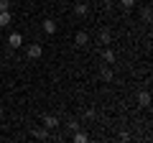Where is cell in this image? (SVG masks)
I'll return each instance as SVG.
<instances>
[{
  "instance_id": "obj_1",
  "label": "cell",
  "mask_w": 153,
  "mask_h": 143,
  "mask_svg": "<svg viewBox=\"0 0 153 143\" xmlns=\"http://www.w3.org/2000/svg\"><path fill=\"white\" fill-rule=\"evenodd\" d=\"M41 54H44V46L38 44V41L26 46V56H28V59H41Z\"/></svg>"
},
{
  "instance_id": "obj_2",
  "label": "cell",
  "mask_w": 153,
  "mask_h": 143,
  "mask_svg": "<svg viewBox=\"0 0 153 143\" xmlns=\"http://www.w3.org/2000/svg\"><path fill=\"white\" fill-rule=\"evenodd\" d=\"M74 44L79 46V49H84V46L89 44V36H87V31H76V33H74Z\"/></svg>"
},
{
  "instance_id": "obj_3",
  "label": "cell",
  "mask_w": 153,
  "mask_h": 143,
  "mask_svg": "<svg viewBox=\"0 0 153 143\" xmlns=\"http://www.w3.org/2000/svg\"><path fill=\"white\" fill-rule=\"evenodd\" d=\"M8 46H10V49H21V46H23V36H21V33H10V36H8Z\"/></svg>"
},
{
  "instance_id": "obj_4",
  "label": "cell",
  "mask_w": 153,
  "mask_h": 143,
  "mask_svg": "<svg viewBox=\"0 0 153 143\" xmlns=\"http://www.w3.org/2000/svg\"><path fill=\"white\" fill-rule=\"evenodd\" d=\"M138 105H140V107H151V92H148V89L138 92Z\"/></svg>"
},
{
  "instance_id": "obj_5",
  "label": "cell",
  "mask_w": 153,
  "mask_h": 143,
  "mask_svg": "<svg viewBox=\"0 0 153 143\" xmlns=\"http://www.w3.org/2000/svg\"><path fill=\"white\" fill-rule=\"evenodd\" d=\"M13 23V13L10 10H0V28H8Z\"/></svg>"
},
{
  "instance_id": "obj_6",
  "label": "cell",
  "mask_w": 153,
  "mask_h": 143,
  "mask_svg": "<svg viewBox=\"0 0 153 143\" xmlns=\"http://www.w3.org/2000/svg\"><path fill=\"white\" fill-rule=\"evenodd\" d=\"M41 123H44V128L54 130V128L59 125V118H56V115H44V120H41Z\"/></svg>"
},
{
  "instance_id": "obj_7",
  "label": "cell",
  "mask_w": 153,
  "mask_h": 143,
  "mask_svg": "<svg viewBox=\"0 0 153 143\" xmlns=\"http://www.w3.org/2000/svg\"><path fill=\"white\" fill-rule=\"evenodd\" d=\"M87 13H89V5H87V3H76V5H74V16L84 18Z\"/></svg>"
},
{
  "instance_id": "obj_8",
  "label": "cell",
  "mask_w": 153,
  "mask_h": 143,
  "mask_svg": "<svg viewBox=\"0 0 153 143\" xmlns=\"http://www.w3.org/2000/svg\"><path fill=\"white\" fill-rule=\"evenodd\" d=\"M44 31L49 33V36L56 33V21H54V18H46V21H44Z\"/></svg>"
},
{
  "instance_id": "obj_9",
  "label": "cell",
  "mask_w": 153,
  "mask_h": 143,
  "mask_svg": "<svg viewBox=\"0 0 153 143\" xmlns=\"http://www.w3.org/2000/svg\"><path fill=\"white\" fill-rule=\"evenodd\" d=\"M112 69H110V66H102V69H100V79H102V82H112Z\"/></svg>"
},
{
  "instance_id": "obj_10",
  "label": "cell",
  "mask_w": 153,
  "mask_h": 143,
  "mask_svg": "<svg viewBox=\"0 0 153 143\" xmlns=\"http://www.w3.org/2000/svg\"><path fill=\"white\" fill-rule=\"evenodd\" d=\"M33 138H36V141H46V138H49V128H36V130H33Z\"/></svg>"
},
{
  "instance_id": "obj_11",
  "label": "cell",
  "mask_w": 153,
  "mask_h": 143,
  "mask_svg": "<svg viewBox=\"0 0 153 143\" xmlns=\"http://www.w3.org/2000/svg\"><path fill=\"white\" fill-rule=\"evenodd\" d=\"M71 141L74 143H87V133H82L79 128H76V130H71Z\"/></svg>"
},
{
  "instance_id": "obj_12",
  "label": "cell",
  "mask_w": 153,
  "mask_h": 143,
  "mask_svg": "<svg viewBox=\"0 0 153 143\" xmlns=\"http://www.w3.org/2000/svg\"><path fill=\"white\" fill-rule=\"evenodd\" d=\"M102 59L107 61V64H115V61H117V54H115L112 49H105V51H102Z\"/></svg>"
},
{
  "instance_id": "obj_13",
  "label": "cell",
  "mask_w": 153,
  "mask_h": 143,
  "mask_svg": "<svg viewBox=\"0 0 153 143\" xmlns=\"http://www.w3.org/2000/svg\"><path fill=\"white\" fill-rule=\"evenodd\" d=\"M110 41H112V31L110 28H102L100 31V44H110Z\"/></svg>"
},
{
  "instance_id": "obj_14",
  "label": "cell",
  "mask_w": 153,
  "mask_h": 143,
  "mask_svg": "<svg viewBox=\"0 0 153 143\" xmlns=\"http://www.w3.org/2000/svg\"><path fill=\"white\" fill-rule=\"evenodd\" d=\"M135 3H138V0H120V5L125 8V10H130V8L135 5Z\"/></svg>"
},
{
  "instance_id": "obj_15",
  "label": "cell",
  "mask_w": 153,
  "mask_h": 143,
  "mask_svg": "<svg viewBox=\"0 0 153 143\" xmlns=\"http://www.w3.org/2000/svg\"><path fill=\"white\" fill-rule=\"evenodd\" d=\"M143 21L151 23V8H143Z\"/></svg>"
},
{
  "instance_id": "obj_16",
  "label": "cell",
  "mask_w": 153,
  "mask_h": 143,
  "mask_svg": "<svg viewBox=\"0 0 153 143\" xmlns=\"http://www.w3.org/2000/svg\"><path fill=\"white\" fill-rule=\"evenodd\" d=\"M66 128H69V130H76V128H79V123H76V120H74V118H71V120H69V123H66Z\"/></svg>"
},
{
  "instance_id": "obj_17",
  "label": "cell",
  "mask_w": 153,
  "mask_h": 143,
  "mask_svg": "<svg viewBox=\"0 0 153 143\" xmlns=\"http://www.w3.org/2000/svg\"><path fill=\"white\" fill-rule=\"evenodd\" d=\"M0 10H10V0H0Z\"/></svg>"
},
{
  "instance_id": "obj_18",
  "label": "cell",
  "mask_w": 153,
  "mask_h": 143,
  "mask_svg": "<svg viewBox=\"0 0 153 143\" xmlns=\"http://www.w3.org/2000/svg\"><path fill=\"white\" fill-rule=\"evenodd\" d=\"M102 3H105V5H112V3H115V0H102Z\"/></svg>"
},
{
  "instance_id": "obj_19",
  "label": "cell",
  "mask_w": 153,
  "mask_h": 143,
  "mask_svg": "<svg viewBox=\"0 0 153 143\" xmlns=\"http://www.w3.org/2000/svg\"><path fill=\"white\" fill-rule=\"evenodd\" d=\"M76 3H87V0H76Z\"/></svg>"
},
{
  "instance_id": "obj_20",
  "label": "cell",
  "mask_w": 153,
  "mask_h": 143,
  "mask_svg": "<svg viewBox=\"0 0 153 143\" xmlns=\"http://www.w3.org/2000/svg\"><path fill=\"white\" fill-rule=\"evenodd\" d=\"M61 3H69V0H61Z\"/></svg>"
}]
</instances>
